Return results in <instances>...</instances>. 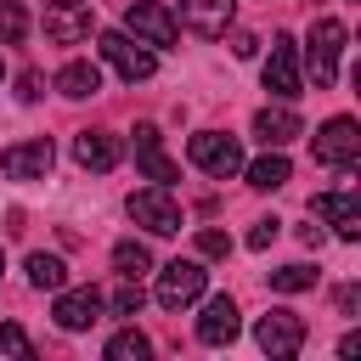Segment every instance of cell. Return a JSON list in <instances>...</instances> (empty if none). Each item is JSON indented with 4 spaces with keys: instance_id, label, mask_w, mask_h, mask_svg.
I'll list each match as a JSON object with an SVG mask.
<instances>
[{
    "instance_id": "6da1fadb",
    "label": "cell",
    "mask_w": 361,
    "mask_h": 361,
    "mask_svg": "<svg viewBox=\"0 0 361 361\" xmlns=\"http://www.w3.org/2000/svg\"><path fill=\"white\" fill-rule=\"evenodd\" d=\"M96 51H102V62H113L118 68V79H152L158 73V56H152V45H141L135 34H124V28H107L102 39H96Z\"/></svg>"
},
{
    "instance_id": "7a4b0ae2",
    "label": "cell",
    "mask_w": 361,
    "mask_h": 361,
    "mask_svg": "<svg viewBox=\"0 0 361 361\" xmlns=\"http://www.w3.org/2000/svg\"><path fill=\"white\" fill-rule=\"evenodd\" d=\"M338 56H344V23H338V17H316L310 51H305V68H310L316 90H327V85L338 79Z\"/></svg>"
},
{
    "instance_id": "3957f363",
    "label": "cell",
    "mask_w": 361,
    "mask_h": 361,
    "mask_svg": "<svg viewBox=\"0 0 361 361\" xmlns=\"http://www.w3.org/2000/svg\"><path fill=\"white\" fill-rule=\"evenodd\" d=\"M124 34H135V39L152 45V51H169V45L180 39V23H175L169 6H158V0H135V6L124 11Z\"/></svg>"
},
{
    "instance_id": "277c9868",
    "label": "cell",
    "mask_w": 361,
    "mask_h": 361,
    "mask_svg": "<svg viewBox=\"0 0 361 361\" xmlns=\"http://www.w3.org/2000/svg\"><path fill=\"white\" fill-rule=\"evenodd\" d=\"M265 90L276 96V102H293L299 90H305V73H299V45H293V34H271V56H265Z\"/></svg>"
},
{
    "instance_id": "5b68a950",
    "label": "cell",
    "mask_w": 361,
    "mask_h": 361,
    "mask_svg": "<svg viewBox=\"0 0 361 361\" xmlns=\"http://www.w3.org/2000/svg\"><path fill=\"white\" fill-rule=\"evenodd\" d=\"M130 220L135 226H147L152 237H175L180 231V203L169 197V186H141V192H130Z\"/></svg>"
},
{
    "instance_id": "8992f818",
    "label": "cell",
    "mask_w": 361,
    "mask_h": 361,
    "mask_svg": "<svg viewBox=\"0 0 361 361\" xmlns=\"http://www.w3.org/2000/svg\"><path fill=\"white\" fill-rule=\"evenodd\" d=\"M203 288H209V271L197 259H169L158 271V305L164 310H186L192 299H203Z\"/></svg>"
},
{
    "instance_id": "52a82bcc",
    "label": "cell",
    "mask_w": 361,
    "mask_h": 361,
    "mask_svg": "<svg viewBox=\"0 0 361 361\" xmlns=\"http://www.w3.org/2000/svg\"><path fill=\"white\" fill-rule=\"evenodd\" d=\"M90 28H96L90 0H51L45 6V39L51 45H85Z\"/></svg>"
},
{
    "instance_id": "ba28073f",
    "label": "cell",
    "mask_w": 361,
    "mask_h": 361,
    "mask_svg": "<svg viewBox=\"0 0 361 361\" xmlns=\"http://www.w3.org/2000/svg\"><path fill=\"white\" fill-rule=\"evenodd\" d=\"M186 152H192L197 169H209V175H220V180L243 169V147H237V135H220V130H197Z\"/></svg>"
},
{
    "instance_id": "9c48e42d",
    "label": "cell",
    "mask_w": 361,
    "mask_h": 361,
    "mask_svg": "<svg viewBox=\"0 0 361 361\" xmlns=\"http://www.w3.org/2000/svg\"><path fill=\"white\" fill-rule=\"evenodd\" d=\"M254 344H259L265 355H299V344H305V316H293V310H265V316L254 322Z\"/></svg>"
},
{
    "instance_id": "30bf717a",
    "label": "cell",
    "mask_w": 361,
    "mask_h": 361,
    "mask_svg": "<svg viewBox=\"0 0 361 361\" xmlns=\"http://www.w3.org/2000/svg\"><path fill=\"white\" fill-rule=\"evenodd\" d=\"M51 164H56V152H51V141H45V135L17 141V147H6V152H0V175H6V180H45V175H51Z\"/></svg>"
},
{
    "instance_id": "8fae6325",
    "label": "cell",
    "mask_w": 361,
    "mask_h": 361,
    "mask_svg": "<svg viewBox=\"0 0 361 361\" xmlns=\"http://www.w3.org/2000/svg\"><path fill=\"white\" fill-rule=\"evenodd\" d=\"M310 147H316V158H322V164H350V158L361 152V124L338 113V118H327V124L310 135Z\"/></svg>"
},
{
    "instance_id": "7c38bea8",
    "label": "cell",
    "mask_w": 361,
    "mask_h": 361,
    "mask_svg": "<svg viewBox=\"0 0 361 361\" xmlns=\"http://www.w3.org/2000/svg\"><path fill=\"white\" fill-rule=\"evenodd\" d=\"M102 305H107V299H102L96 288H56V310H51V316H56L62 333H85L90 322H102Z\"/></svg>"
},
{
    "instance_id": "4fadbf2b",
    "label": "cell",
    "mask_w": 361,
    "mask_h": 361,
    "mask_svg": "<svg viewBox=\"0 0 361 361\" xmlns=\"http://www.w3.org/2000/svg\"><path fill=\"white\" fill-rule=\"evenodd\" d=\"M73 158H79V169H90V175H107V169H118L124 141L107 135V130H79V135H73Z\"/></svg>"
},
{
    "instance_id": "5bb4252c",
    "label": "cell",
    "mask_w": 361,
    "mask_h": 361,
    "mask_svg": "<svg viewBox=\"0 0 361 361\" xmlns=\"http://www.w3.org/2000/svg\"><path fill=\"white\" fill-rule=\"evenodd\" d=\"M231 17H237V0H180V17L175 23H186L203 39H220L231 28Z\"/></svg>"
},
{
    "instance_id": "9a60e30c",
    "label": "cell",
    "mask_w": 361,
    "mask_h": 361,
    "mask_svg": "<svg viewBox=\"0 0 361 361\" xmlns=\"http://www.w3.org/2000/svg\"><path fill=\"white\" fill-rule=\"evenodd\" d=\"M135 164H141V175L152 186H169L180 175L175 158H164V147H158V124H135Z\"/></svg>"
},
{
    "instance_id": "2e32d148",
    "label": "cell",
    "mask_w": 361,
    "mask_h": 361,
    "mask_svg": "<svg viewBox=\"0 0 361 361\" xmlns=\"http://www.w3.org/2000/svg\"><path fill=\"white\" fill-rule=\"evenodd\" d=\"M237 333H243L237 299H226V293H220V299H209V305H203V316H197V338H203V344H231Z\"/></svg>"
},
{
    "instance_id": "e0dca14e",
    "label": "cell",
    "mask_w": 361,
    "mask_h": 361,
    "mask_svg": "<svg viewBox=\"0 0 361 361\" xmlns=\"http://www.w3.org/2000/svg\"><path fill=\"white\" fill-rule=\"evenodd\" d=\"M310 214L333 220V231H338L344 243H355V237H361V203H355L350 192H322V197L310 203Z\"/></svg>"
},
{
    "instance_id": "ac0fdd59",
    "label": "cell",
    "mask_w": 361,
    "mask_h": 361,
    "mask_svg": "<svg viewBox=\"0 0 361 361\" xmlns=\"http://www.w3.org/2000/svg\"><path fill=\"white\" fill-rule=\"evenodd\" d=\"M299 130H305V124H299L293 107H259V113H254V135H259L265 147H288Z\"/></svg>"
},
{
    "instance_id": "d6986e66",
    "label": "cell",
    "mask_w": 361,
    "mask_h": 361,
    "mask_svg": "<svg viewBox=\"0 0 361 361\" xmlns=\"http://www.w3.org/2000/svg\"><path fill=\"white\" fill-rule=\"evenodd\" d=\"M243 175H248V186H254V192H276V186H288V180H293V164L282 158V147H265V158L243 164Z\"/></svg>"
},
{
    "instance_id": "ffe728a7",
    "label": "cell",
    "mask_w": 361,
    "mask_h": 361,
    "mask_svg": "<svg viewBox=\"0 0 361 361\" xmlns=\"http://www.w3.org/2000/svg\"><path fill=\"white\" fill-rule=\"evenodd\" d=\"M56 90H62L68 102H85V96L102 90V68H96V62H68V68L56 73Z\"/></svg>"
},
{
    "instance_id": "44dd1931",
    "label": "cell",
    "mask_w": 361,
    "mask_h": 361,
    "mask_svg": "<svg viewBox=\"0 0 361 361\" xmlns=\"http://www.w3.org/2000/svg\"><path fill=\"white\" fill-rule=\"evenodd\" d=\"M113 271H118V276H130V282H141V276L152 271V254H147V243H135V237L113 243Z\"/></svg>"
},
{
    "instance_id": "7402d4cb",
    "label": "cell",
    "mask_w": 361,
    "mask_h": 361,
    "mask_svg": "<svg viewBox=\"0 0 361 361\" xmlns=\"http://www.w3.org/2000/svg\"><path fill=\"white\" fill-rule=\"evenodd\" d=\"M28 282L39 293H56V288H68V265L56 254H28Z\"/></svg>"
},
{
    "instance_id": "603a6c76",
    "label": "cell",
    "mask_w": 361,
    "mask_h": 361,
    "mask_svg": "<svg viewBox=\"0 0 361 361\" xmlns=\"http://www.w3.org/2000/svg\"><path fill=\"white\" fill-rule=\"evenodd\" d=\"M147 333H135V327H124V333H113L107 338V361H147Z\"/></svg>"
},
{
    "instance_id": "cb8c5ba5",
    "label": "cell",
    "mask_w": 361,
    "mask_h": 361,
    "mask_svg": "<svg viewBox=\"0 0 361 361\" xmlns=\"http://www.w3.org/2000/svg\"><path fill=\"white\" fill-rule=\"evenodd\" d=\"M271 288H276V293H305V288H316V271L293 259V265H282V271H271Z\"/></svg>"
},
{
    "instance_id": "d4e9b609",
    "label": "cell",
    "mask_w": 361,
    "mask_h": 361,
    "mask_svg": "<svg viewBox=\"0 0 361 361\" xmlns=\"http://www.w3.org/2000/svg\"><path fill=\"white\" fill-rule=\"evenodd\" d=\"M28 34V11H23V0H0V45H17Z\"/></svg>"
},
{
    "instance_id": "484cf974",
    "label": "cell",
    "mask_w": 361,
    "mask_h": 361,
    "mask_svg": "<svg viewBox=\"0 0 361 361\" xmlns=\"http://www.w3.org/2000/svg\"><path fill=\"white\" fill-rule=\"evenodd\" d=\"M0 361H34V344L17 322H0Z\"/></svg>"
},
{
    "instance_id": "4316f807",
    "label": "cell",
    "mask_w": 361,
    "mask_h": 361,
    "mask_svg": "<svg viewBox=\"0 0 361 361\" xmlns=\"http://www.w3.org/2000/svg\"><path fill=\"white\" fill-rule=\"evenodd\" d=\"M197 254H203V259H226V254H231V237L214 231V226H203V231H197Z\"/></svg>"
},
{
    "instance_id": "83f0119b",
    "label": "cell",
    "mask_w": 361,
    "mask_h": 361,
    "mask_svg": "<svg viewBox=\"0 0 361 361\" xmlns=\"http://www.w3.org/2000/svg\"><path fill=\"white\" fill-rule=\"evenodd\" d=\"M141 299H147V293H141V282H130V276H124V288L113 293V316H135V310H141Z\"/></svg>"
},
{
    "instance_id": "f1b7e54d",
    "label": "cell",
    "mask_w": 361,
    "mask_h": 361,
    "mask_svg": "<svg viewBox=\"0 0 361 361\" xmlns=\"http://www.w3.org/2000/svg\"><path fill=\"white\" fill-rule=\"evenodd\" d=\"M276 231H282V220H254V231H248V248H271V243H276Z\"/></svg>"
},
{
    "instance_id": "f546056e",
    "label": "cell",
    "mask_w": 361,
    "mask_h": 361,
    "mask_svg": "<svg viewBox=\"0 0 361 361\" xmlns=\"http://www.w3.org/2000/svg\"><path fill=\"white\" fill-rule=\"evenodd\" d=\"M39 85H45V79H39L34 68H28V73H17V96H23V102H39Z\"/></svg>"
},
{
    "instance_id": "4dcf8cb0",
    "label": "cell",
    "mask_w": 361,
    "mask_h": 361,
    "mask_svg": "<svg viewBox=\"0 0 361 361\" xmlns=\"http://www.w3.org/2000/svg\"><path fill=\"white\" fill-rule=\"evenodd\" d=\"M231 51H237V56H254L259 39H254V34H231Z\"/></svg>"
},
{
    "instance_id": "1f68e13d",
    "label": "cell",
    "mask_w": 361,
    "mask_h": 361,
    "mask_svg": "<svg viewBox=\"0 0 361 361\" xmlns=\"http://www.w3.org/2000/svg\"><path fill=\"white\" fill-rule=\"evenodd\" d=\"M0 265H6V259H0Z\"/></svg>"
}]
</instances>
